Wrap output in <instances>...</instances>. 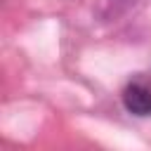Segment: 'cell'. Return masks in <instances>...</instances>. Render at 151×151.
I'll list each match as a JSON object with an SVG mask.
<instances>
[{
    "instance_id": "cell-2",
    "label": "cell",
    "mask_w": 151,
    "mask_h": 151,
    "mask_svg": "<svg viewBox=\"0 0 151 151\" xmlns=\"http://www.w3.org/2000/svg\"><path fill=\"white\" fill-rule=\"evenodd\" d=\"M137 0H99L97 2V14L104 19V21H111V19H118L120 14H125Z\"/></svg>"
},
{
    "instance_id": "cell-1",
    "label": "cell",
    "mask_w": 151,
    "mask_h": 151,
    "mask_svg": "<svg viewBox=\"0 0 151 151\" xmlns=\"http://www.w3.org/2000/svg\"><path fill=\"white\" fill-rule=\"evenodd\" d=\"M123 106L127 113L137 116V118H149L151 116V87L142 85V83H130L123 94Z\"/></svg>"
}]
</instances>
